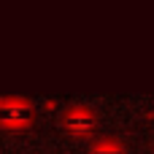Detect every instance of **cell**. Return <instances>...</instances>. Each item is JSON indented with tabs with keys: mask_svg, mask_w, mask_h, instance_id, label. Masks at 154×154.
I'll return each mask as SVG.
<instances>
[{
	"mask_svg": "<svg viewBox=\"0 0 154 154\" xmlns=\"http://www.w3.org/2000/svg\"><path fill=\"white\" fill-rule=\"evenodd\" d=\"M32 119V108L19 100H8L0 106V125L3 127H24Z\"/></svg>",
	"mask_w": 154,
	"mask_h": 154,
	"instance_id": "obj_1",
	"label": "cell"
},
{
	"mask_svg": "<svg viewBox=\"0 0 154 154\" xmlns=\"http://www.w3.org/2000/svg\"><path fill=\"white\" fill-rule=\"evenodd\" d=\"M60 127L65 133H70V135H89L95 130V119L87 111H70V114H65L60 119Z\"/></svg>",
	"mask_w": 154,
	"mask_h": 154,
	"instance_id": "obj_2",
	"label": "cell"
},
{
	"mask_svg": "<svg viewBox=\"0 0 154 154\" xmlns=\"http://www.w3.org/2000/svg\"><path fill=\"white\" fill-rule=\"evenodd\" d=\"M89 154H125V149H122L116 141H100V143L92 146Z\"/></svg>",
	"mask_w": 154,
	"mask_h": 154,
	"instance_id": "obj_3",
	"label": "cell"
}]
</instances>
